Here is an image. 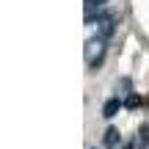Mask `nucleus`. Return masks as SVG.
I'll use <instances>...</instances> for the list:
<instances>
[{
	"instance_id": "4",
	"label": "nucleus",
	"mask_w": 149,
	"mask_h": 149,
	"mask_svg": "<svg viewBox=\"0 0 149 149\" xmlns=\"http://www.w3.org/2000/svg\"><path fill=\"white\" fill-rule=\"evenodd\" d=\"M135 149H149V124L138 130V138H135Z\"/></svg>"
},
{
	"instance_id": "2",
	"label": "nucleus",
	"mask_w": 149,
	"mask_h": 149,
	"mask_svg": "<svg viewBox=\"0 0 149 149\" xmlns=\"http://www.w3.org/2000/svg\"><path fill=\"white\" fill-rule=\"evenodd\" d=\"M108 6V0H86V6H83V11H86V22H94V19H100V14H102V8Z\"/></svg>"
},
{
	"instance_id": "1",
	"label": "nucleus",
	"mask_w": 149,
	"mask_h": 149,
	"mask_svg": "<svg viewBox=\"0 0 149 149\" xmlns=\"http://www.w3.org/2000/svg\"><path fill=\"white\" fill-rule=\"evenodd\" d=\"M116 25H119V17L116 14H100V19H97V36L108 42V39L116 33Z\"/></svg>"
},
{
	"instance_id": "3",
	"label": "nucleus",
	"mask_w": 149,
	"mask_h": 149,
	"mask_svg": "<svg viewBox=\"0 0 149 149\" xmlns=\"http://www.w3.org/2000/svg\"><path fill=\"white\" fill-rule=\"evenodd\" d=\"M122 108H124V102L119 100V97H111V100L102 105V116H105V119H113L119 111H122Z\"/></svg>"
},
{
	"instance_id": "5",
	"label": "nucleus",
	"mask_w": 149,
	"mask_h": 149,
	"mask_svg": "<svg viewBox=\"0 0 149 149\" xmlns=\"http://www.w3.org/2000/svg\"><path fill=\"white\" fill-rule=\"evenodd\" d=\"M119 141H122V135H119V130H113V127H108V133H105V146L111 149V146H116Z\"/></svg>"
}]
</instances>
